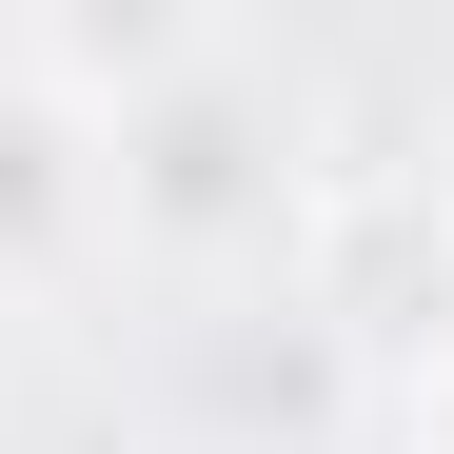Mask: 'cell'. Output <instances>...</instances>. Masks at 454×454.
<instances>
[{
  "label": "cell",
  "mask_w": 454,
  "mask_h": 454,
  "mask_svg": "<svg viewBox=\"0 0 454 454\" xmlns=\"http://www.w3.org/2000/svg\"><path fill=\"white\" fill-rule=\"evenodd\" d=\"M277 277L336 356H395V375L454 356V159H317Z\"/></svg>",
  "instance_id": "obj_2"
},
{
  "label": "cell",
  "mask_w": 454,
  "mask_h": 454,
  "mask_svg": "<svg viewBox=\"0 0 454 454\" xmlns=\"http://www.w3.org/2000/svg\"><path fill=\"white\" fill-rule=\"evenodd\" d=\"M119 257V217H99V138L40 99V59L0 40V296H80Z\"/></svg>",
  "instance_id": "obj_3"
},
{
  "label": "cell",
  "mask_w": 454,
  "mask_h": 454,
  "mask_svg": "<svg viewBox=\"0 0 454 454\" xmlns=\"http://www.w3.org/2000/svg\"><path fill=\"white\" fill-rule=\"evenodd\" d=\"M296 178H317V119H296V80H277L257 20H198L159 80L99 119V217H119V257H159V277L277 257L296 238Z\"/></svg>",
  "instance_id": "obj_1"
},
{
  "label": "cell",
  "mask_w": 454,
  "mask_h": 454,
  "mask_svg": "<svg viewBox=\"0 0 454 454\" xmlns=\"http://www.w3.org/2000/svg\"><path fill=\"white\" fill-rule=\"evenodd\" d=\"M395 454H454V356H415V375H395Z\"/></svg>",
  "instance_id": "obj_4"
}]
</instances>
